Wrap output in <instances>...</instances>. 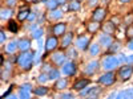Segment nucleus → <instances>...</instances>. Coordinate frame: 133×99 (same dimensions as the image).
I'll list each match as a JSON object with an SVG mask.
<instances>
[{"mask_svg":"<svg viewBox=\"0 0 133 99\" xmlns=\"http://www.w3.org/2000/svg\"><path fill=\"white\" fill-rule=\"evenodd\" d=\"M33 58H35V54L32 52H23L21 56H19L17 58V63L23 68L24 70H29L32 68V63H33Z\"/></svg>","mask_w":133,"mask_h":99,"instance_id":"1","label":"nucleus"},{"mask_svg":"<svg viewBox=\"0 0 133 99\" xmlns=\"http://www.w3.org/2000/svg\"><path fill=\"white\" fill-rule=\"evenodd\" d=\"M118 63H120V62H118V58H117V57H115V56H108V57H105L104 61H103V68H104L105 70L110 71V70H113L115 68H117Z\"/></svg>","mask_w":133,"mask_h":99,"instance_id":"2","label":"nucleus"},{"mask_svg":"<svg viewBox=\"0 0 133 99\" xmlns=\"http://www.w3.org/2000/svg\"><path fill=\"white\" fill-rule=\"evenodd\" d=\"M133 74V66L132 65H127L124 68H121L118 71V75L123 81H128L130 78V75Z\"/></svg>","mask_w":133,"mask_h":99,"instance_id":"3","label":"nucleus"},{"mask_svg":"<svg viewBox=\"0 0 133 99\" xmlns=\"http://www.w3.org/2000/svg\"><path fill=\"white\" fill-rule=\"evenodd\" d=\"M98 82L101 83V85H105V86L112 85V83L115 82V74H113L112 71H108V73H105L104 75L100 77V78H98Z\"/></svg>","mask_w":133,"mask_h":99,"instance_id":"4","label":"nucleus"},{"mask_svg":"<svg viewBox=\"0 0 133 99\" xmlns=\"http://www.w3.org/2000/svg\"><path fill=\"white\" fill-rule=\"evenodd\" d=\"M61 71L65 74V75H73L76 73V65L73 62H66L63 65V69Z\"/></svg>","mask_w":133,"mask_h":99,"instance_id":"5","label":"nucleus"},{"mask_svg":"<svg viewBox=\"0 0 133 99\" xmlns=\"http://www.w3.org/2000/svg\"><path fill=\"white\" fill-rule=\"evenodd\" d=\"M88 45H89V37L88 36H80L76 41V46L81 50H85L88 48Z\"/></svg>","mask_w":133,"mask_h":99,"instance_id":"6","label":"nucleus"},{"mask_svg":"<svg viewBox=\"0 0 133 99\" xmlns=\"http://www.w3.org/2000/svg\"><path fill=\"white\" fill-rule=\"evenodd\" d=\"M56 48H57V38L56 37L47 38V41H45V50L51 52V50H55Z\"/></svg>","mask_w":133,"mask_h":99,"instance_id":"7","label":"nucleus"},{"mask_svg":"<svg viewBox=\"0 0 133 99\" xmlns=\"http://www.w3.org/2000/svg\"><path fill=\"white\" fill-rule=\"evenodd\" d=\"M65 29H66V25L63 24V23H59V24H56L52 28V32H53L55 36H61V35H64Z\"/></svg>","mask_w":133,"mask_h":99,"instance_id":"8","label":"nucleus"},{"mask_svg":"<svg viewBox=\"0 0 133 99\" xmlns=\"http://www.w3.org/2000/svg\"><path fill=\"white\" fill-rule=\"evenodd\" d=\"M105 17V9L104 8H96L93 11V20L95 21H101Z\"/></svg>","mask_w":133,"mask_h":99,"instance_id":"9","label":"nucleus"},{"mask_svg":"<svg viewBox=\"0 0 133 99\" xmlns=\"http://www.w3.org/2000/svg\"><path fill=\"white\" fill-rule=\"evenodd\" d=\"M17 44H19V49H20L21 52H27V50H29V48H31V41L27 40V38L19 40Z\"/></svg>","mask_w":133,"mask_h":99,"instance_id":"10","label":"nucleus"},{"mask_svg":"<svg viewBox=\"0 0 133 99\" xmlns=\"http://www.w3.org/2000/svg\"><path fill=\"white\" fill-rule=\"evenodd\" d=\"M112 42H113V38H112V36H109V33L108 35H103L101 37H100V44L104 45V46H110Z\"/></svg>","mask_w":133,"mask_h":99,"instance_id":"11","label":"nucleus"},{"mask_svg":"<svg viewBox=\"0 0 133 99\" xmlns=\"http://www.w3.org/2000/svg\"><path fill=\"white\" fill-rule=\"evenodd\" d=\"M117 98L118 99H133V89H127L124 91H121L117 94Z\"/></svg>","mask_w":133,"mask_h":99,"instance_id":"12","label":"nucleus"},{"mask_svg":"<svg viewBox=\"0 0 133 99\" xmlns=\"http://www.w3.org/2000/svg\"><path fill=\"white\" fill-rule=\"evenodd\" d=\"M97 69H98V62H97V61H93V62L88 63L87 69H85V73H87V74H93V73H96Z\"/></svg>","mask_w":133,"mask_h":99,"instance_id":"13","label":"nucleus"},{"mask_svg":"<svg viewBox=\"0 0 133 99\" xmlns=\"http://www.w3.org/2000/svg\"><path fill=\"white\" fill-rule=\"evenodd\" d=\"M72 38H73L72 33H68V35H65V36L63 37V40H61V46H63V48H68L71 44H72Z\"/></svg>","mask_w":133,"mask_h":99,"instance_id":"14","label":"nucleus"},{"mask_svg":"<svg viewBox=\"0 0 133 99\" xmlns=\"http://www.w3.org/2000/svg\"><path fill=\"white\" fill-rule=\"evenodd\" d=\"M88 83H89V79H80V81H77L73 86V89L75 90H81V89H85V87L88 86Z\"/></svg>","mask_w":133,"mask_h":99,"instance_id":"15","label":"nucleus"},{"mask_svg":"<svg viewBox=\"0 0 133 99\" xmlns=\"http://www.w3.org/2000/svg\"><path fill=\"white\" fill-rule=\"evenodd\" d=\"M17 48H19L17 41H11V42H8V44H7V46H5V52H7V53H15Z\"/></svg>","mask_w":133,"mask_h":99,"instance_id":"16","label":"nucleus"},{"mask_svg":"<svg viewBox=\"0 0 133 99\" xmlns=\"http://www.w3.org/2000/svg\"><path fill=\"white\" fill-rule=\"evenodd\" d=\"M52 60H53V62L56 63V65H64V62H65V56H64V54H61V53H56V54L52 57Z\"/></svg>","mask_w":133,"mask_h":99,"instance_id":"17","label":"nucleus"},{"mask_svg":"<svg viewBox=\"0 0 133 99\" xmlns=\"http://www.w3.org/2000/svg\"><path fill=\"white\" fill-rule=\"evenodd\" d=\"M61 16H63V11L61 9H52L51 15H49V19L51 20H56V19H60Z\"/></svg>","mask_w":133,"mask_h":99,"instance_id":"18","label":"nucleus"},{"mask_svg":"<svg viewBox=\"0 0 133 99\" xmlns=\"http://www.w3.org/2000/svg\"><path fill=\"white\" fill-rule=\"evenodd\" d=\"M28 16H29V9L28 8H23L19 12V15H17V17H19V20L20 21H23V20H25V19H28Z\"/></svg>","mask_w":133,"mask_h":99,"instance_id":"19","label":"nucleus"},{"mask_svg":"<svg viewBox=\"0 0 133 99\" xmlns=\"http://www.w3.org/2000/svg\"><path fill=\"white\" fill-rule=\"evenodd\" d=\"M98 28H100L98 21H92V23H89V24H88V30H89L91 33H95V32H97V30H98Z\"/></svg>","mask_w":133,"mask_h":99,"instance_id":"20","label":"nucleus"},{"mask_svg":"<svg viewBox=\"0 0 133 99\" xmlns=\"http://www.w3.org/2000/svg\"><path fill=\"white\" fill-rule=\"evenodd\" d=\"M66 85H68V82H66V79H64V78H60L57 82H56V85H55V89H57V90H61V89H65L66 87Z\"/></svg>","mask_w":133,"mask_h":99,"instance_id":"21","label":"nucleus"},{"mask_svg":"<svg viewBox=\"0 0 133 99\" xmlns=\"http://www.w3.org/2000/svg\"><path fill=\"white\" fill-rule=\"evenodd\" d=\"M43 35H44V30L41 28H37V29H35V30L32 32V37L35 38V40H40Z\"/></svg>","mask_w":133,"mask_h":99,"instance_id":"22","label":"nucleus"},{"mask_svg":"<svg viewBox=\"0 0 133 99\" xmlns=\"http://www.w3.org/2000/svg\"><path fill=\"white\" fill-rule=\"evenodd\" d=\"M115 25H113V23H107L105 25H104V30L107 32V33H109V35H112V33L115 32Z\"/></svg>","mask_w":133,"mask_h":99,"instance_id":"23","label":"nucleus"},{"mask_svg":"<svg viewBox=\"0 0 133 99\" xmlns=\"http://www.w3.org/2000/svg\"><path fill=\"white\" fill-rule=\"evenodd\" d=\"M33 93H35L36 95L43 96V95H45V94L48 93V89H47V87H37V89L33 90Z\"/></svg>","mask_w":133,"mask_h":99,"instance_id":"24","label":"nucleus"},{"mask_svg":"<svg viewBox=\"0 0 133 99\" xmlns=\"http://www.w3.org/2000/svg\"><path fill=\"white\" fill-rule=\"evenodd\" d=\"M19 96H20V98H24V99H27V98H29V96H31V91H29V90H27V89H23V87H21L20 91H19Z\"/></svg>","mask_w":133,"mask_h":99,"instance_id":"25","label":"nucleus"},{"mask_svg":"<svg viewBox=\"0 0 133 99\" xmlns=\"http://www.w3.org/2000/svg\"><path fill=\"white\" fill-rule=\"evenodd\" d=\"M48 75H49V79H57L59 77H60V73L56 69H52V70H49Z\"/></svg>","mask_w":133,"mask_h":99,"instance_id":"26","label":"nucleus"},{"mask_svg":"<svg viewBox=\"0 0 133 99\" xmlns=\"http://www.w3.org/2000/svg\"><path fill=\"white\" fill-rule=\"evenodd\" d=\"M57 5H59L57 0H48V2H47V8L51 9V11H52V9H56Z\"/></svg>","mask_w":133,"mask_h":99,"instance_id":"27","label":"nucleus"},{"mask_svg":"<svg viewBox=\"0 0 133 99\" xmlns=\"http://www.w3.org/2000/svg\"><path fill=\"white\" fill-rule=\"evenodd\" d=\"M89 53L92 54V56H97V54L100 53V46H98V45H96V44L91 45V48H89Z\"/></svg>","mask_w":133,"mask_h":99,"instance_id":"28","label":"nucleus"},{"mask_svg":"<svg viewBox=\"0 0 133 99\" xmlns=\"http://www.w3.org/2000/svg\"><path fill=\"white\" fill-rule=\"evenodd\" d=\"M11 15H12V11L11 9H7V8L2 9V19H8V17H11Z\"/></svg>","mask_w":133,"mask_h":99,"instance_id":"29","label":"nucleus"},{"mask_svg":"<svg viewBox=\"0 0 133 99\" xmlns=\"http://www.w3.org/2000/svg\"><path fill=\"white\" fill-rule=\"evenodd\" d=\"M69 9L71 11H79L80 9V3L77 0H73V2L69 4Z\"/></svg>","mask_w":133,"mask_h":99,"instance_id":"30","label":"nucleus"},{"mask_svg":"<svg viewBox=\"0 0 133 99\" xmlns=\"http://www.w3.org/2000/svg\"><path fill=\"white\" fill-rule=\"evenodd\" d=\"M9 30H11V32H14V33L17 32V25H16V23H15L14 20H11V21H9Z\"/></svg>","mask_w":133,"mask_h":99,"instance_id":"31","label":"nucleus"},{"mask_svg":"<svg viewBox=\"0 0 133 99\" xmlns=\"http://www.w3.org/2000/svg\"><path fill=\"white\" fill-rule=\"evenodd\" d=\"M49 79V75H47V74H40L39 75V82H41V83H44V82H47Z\"/></svg>","mask_w":133,"mask_h":99,"instance_id":"32","label":"nucleus"},{"mask_svg":"<svg viewBox=\"0 0 133 99\" xmlns=\"http://www.w3.org/2000/svg\"><path fill=\"white\" fill-rule=\"evenodd\" d=\"M40 60H41V54H40V49H39V52H36V53H35V58H33V63H39V62H40Z\"/></svg>","mask_w":133,"mask_h":99,"instance_id":"33","label":"nucleus"},{"mask_svg":"<svg viewBox=\"0 0 133 99\" xmlns=\"http://www.w3.org/2000/svg\"><path fill=\"white\" fill-rule=\"evenodd\" d=\"M127 36H128L129 38H133V27H132V25H129V27L127 28Z\"/></svg>","mask_w":133,"mask_h":99,"instance_id":"34","label":"nucleus"},{"mask_svg":"<svg viewBox=\"0 0 133 99\" xmlns=\"http://www.w3.org/2000/svg\"><path fill=\"white\" fill-rule=\"evenodd\" d=\"M118 44H115V45H113V44H112V45H110V48H109V52H117L118 50Z\"/></svg>","mask_w":133,"mask_h":99,"instance_id":"35","label":"nucleus"},{"mask_svg":"<svg viewBox=\"0 0 133 99\" xmlns=\"http://www.w3.org/2000/svg\"><path fill=\"white\" fill-rule=\"evenodd\" d=\"M92 91V89H85V90H80V95L83 96V95H88Z\"/></svg>","mask_w":133,"mask_h":99,"instance_id":"36","label":"nucleus"},{"mask_svg":"<svg viewBox=\"0 0 133 99\" xmlns=\"http://www.w3.org/2000/svg\"><path fill=\"white\" fill-rule=\"evenodd\" d=\"M5 3H7L9 7H15V5H16V0H5Z\"/></svg>","mask_w":133,"mask_h":99,"instance_id":"37","label":"nucleus"},{"mask_svg":"<svg viewBox=\"0 0 133 99\" xmlns=\"http://www.w3.org/2000/svg\"><path fill=\"white\" fill-rule=\"evenodd\" d=\"M98 93H100V89H98V87H96V90H93V89H92L91 96H97V95H98Z\"/></svg>","mask_w":133,"mask_h":99,"instance_id":"38","label":"nucleus"},{"mask_svg":"<svg viewBox=\"0 0 133 99\" xmlns=\"http://www.w3.org/2000/svg\"><path fill=\"white\" fill-rule=\"evenodd\" d=\"M117 58H118V62H127V57L124 56V54H120Z\"/></svg>","mask_w":133,"mask_h":99,"instance_id":"39","label":"nucleus"},{"mask_svg":"<svg viewBox=\"0 0 133 99\" xmlns=\"http://www.w3.org/2000/svg\"><path fill=\"white\" fill-rule=\"evenodd\" d=\"M21 87H23V89H27V90H32V86L29 85V83H25V85H23V86H21Z\"/></svg>","mask_w":133,"mask_h":99,"instance_id":"40","label":"nucleus"},{"mask_svg":"<svg viewBox=\"0 0 133 99\" xmlns=\"http://www.w3.org/2000/svg\"><path fill=\"white\" fill-rule=\"evenodd\" d=\"M127 62L130 65V63H133V56H129V57H127Z\"/></svg>","mask_w":133,"mask_h":99,"instance_id":"41","label":"nucleus"},{"mask_svg":"<svg viewBox=\"0 0 133 99\" xmlns=\"http://www.w3.org/2000/svg\"><path fill=\"white\" fill-rule=\"evenodd\" d=\"M128 48H129L130 50H133V38L129 41V44H128Z\"/></svg>","mask_w":133,"mask_h":99,"instance_id":"42","label":"nucleus"},{"mask_svg":"<svg viewBox=\"0 0 133 99\" xmlns=\"http://www.w3.org/2000/svg\"><path fill=\"white\" fill-rule=\"evenodd\" d=\"M61 98H73L72 94H61Z\"/></svg>","mask_w":133,"mask_h":99,"instance_id":"43","label":"nucleus"},{"mask_svg":"<svg viewBox=\"0 0 133 99\" xmlns=\"http://www.w3.org/2000/svg\"><path fill=\"white\" fill-rule=\"evenodd\" d=\"M28 19H29V20H35V19H36V15H35V13H29Z\"/></svg>","mask_w":133,"mask_h":99,"instance_id":"44","label":"nucleus"},{"mask_svg":"<svg viewBox=\"0 0 133 99\" xmlns=\"http://www.w3.org/2000/svg\"><path fill=\"white\" fill-rule=\"evenodd\" d=\"M69 56H72V58H73V57H76V52H75L73 49H71V50H69Z\"/></svg>","mask_w":133,"mask_h":99,"instance_id":"45","label":"nucleus"},{"mask_svg":"<svg viewBox=\"0 0 133 99\" xmlns=\"http://www.w3.org/2000/svg\"><path fill=\"white\" fill-rule=\"evenodd\" d=\"M0 36H2V37H0V38H2V42H3V41L5 40V33H4V32L2 30V33H0Z\"/></svg>","mask_w":133,"mask_h":99,"instance_id":"46","label":"nucleus"},{"mask_svg":"<svg viewBox=\"0 0 133 99\" xmlns=\"http://www.w3.org/2000/svg\"><path fill=\"white\" fill-rule=\"evenodd\" d=\"M35 29H37V25H36V24H32V25H31V30L33 32Z\"/></svg>","mask_w":133,"mask_h":99,"instance_id":"47","label":"nucleus"},{"mask_svg":"<svg viewBox=\"0 0 133 99\" xmlns=\"http://www.w3.org/2000/svg\"><path fill=\"white\" fill-rule=\"evenodd\" d=\"M115 96H117V95H116V93H112V94L109 95V98H115Z\"/></svg>","mask_w":133,"mask_h":99,"instance_id":"48","label":"nucleus"},{"mask_svg":"<svg viewBox=\"0 0 133 99\" xmlns=\"http://www.w3.org/2000/svg\"><path fill=\"white\" fill-rule=\"evenodd\" d=\"M64 2H65V0H57V3H59V4H63Z\"/></svg>","mask_w":133,"mask_h":99,"instance_id":"49","label":"nucleus"},{"mask_svg":"<svg viewBox=\"0 0 133 99\" xmlns=\"http://www.w3.org/2000/svg\"><path fill=\"white\" fill-rule=\"evenodd\" d=\"M121 3H128V2H130V0H120Z\"/></svg>","mask_w":133,"mask_h":99,"instance_id":"50","label":"nucleus"}]
</instances>
